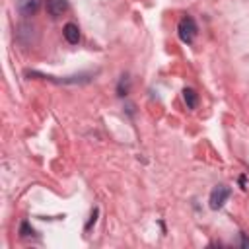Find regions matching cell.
<instances>
[{"instance_id": "cell-1", "label": "cell", "mask_w": 249, "mask_h": 249, "mask_svg": "<svg viewBox=\"0 0 249 249\" xmlns=\"http://www.w3.org/2000/svg\"><path fill=\"white\" fill-rule=\"evenodd\" d=\"M177 33H179V39L183 43H193V39L197 35V24H195V20L189 18V16L183 18L179 22V26H177Z\"/></svg>"}, {"instance_id": "cell-2", "label": "cell", "mask_w": 249, "mask_h": 249, "mask_svg": "<svg viewBox=\"0 0 249 249\" xmlns=\"http://www.w3.org/2000/svg\"><path fill=\"white\" fill-rule=\"evenodd\" d=\"M228 197H230V187H226V185H218V187H214V189H212V193H210V199H208L210 208H212V210H220V208L226 204Z\"/></svg>"}, {"instance_id": "cell-3", "label": "cell", "mask_w": 249, "mask_h": 249, "mask_svg": "<svg viewBox=\"0 0 249 249\" xmlns=\"http://www.w3.org/2000/svg\"><path fill=\"white\" fill-rule=\"evenodd\" d=\"M39 8H41V0H18L16 2V10L24 18L35 16L39 12Z\"/></svg>"}, {"instance_id": "cell-4", "label": "cell", "mask_w": 249, "mask_h": 249, "mask_svg": "<svg viewBox=\"0 0 249 249\" xmlns=\"http://www.w3.org/2000/svg\"><path fill=\"white\" fill-rule=\"evenodd\" d=\"M45 8L51 18H61L68 10V0H47Z\"/></svg>"}, {"instance_id": "cell-5", "label": "cell", "mask_w": 249, "mask_h": 249, "mask_svg": "<svg viewBox=\"0 0 249 249\" xmlns=\"http://www.w3.org/2000/svg\"><path fill=\"white\" fill-rule=\"evenodd\" d=\"M62 35L70 45H78L80 43V30H78L76 24H66L64 30H62Z\"/></svg>"}, {"instance_id": "cell-6", "label": "cell", "mask_w": 249, "mask_h": 249, "mask_svg": "<svg viewBox=\"0 0 249 249\" xmlns=\"http://www.w3.org/2000/svg\"><path fill=\"white\" fill-rule=\"evenodd\" d=\"M183 99H185V103H187V107L189 109H195L197 107V93H195V90H191V88H185L183 90Z\"/></svg>"}, {"instance_id": "cell-7", "label": "cell", "mask_w": 249, "mask_h": 249, "mask_svg": "<svg viewBox=\"0 0 249 249\" xmlns=\"http://www.w3.org/2000/svg\"><path fill=\"white\" fill-rule=\"evenodd\" d=\"M117 93L121 95V97H124L129 93V78L127 76H121V82H119V86H117Z\"/></svg>"}, {"instance_id": "cell-8", "label": "cell", "mask_w": 249, "mask_h": 249, "mask_svg": "<svg viewBox=\"0 0 249 249\" xmlns=\"http://www.w3.org/2000/svg\"><path fill=\"white\" fill-rule=\"evenodd\" d=\"M33 233H35V230L30 226V222L24 220V222L20 224V235H22V237H30V235H33Z\"/></svg>"}, {"instance_id": "cell-9", "label": "cell", "mask_w": 249, "mask_h": 249, "mask_svg": "<svg viewBox=\"0 0 249 249\" xmlns=\"http://www.w3.org/2000/svg\"><path fill=\"white\" fill-rule=\"evenodd\" d=\"M97 214H99V210H97V208H93V212H92V218H90V222L86 224V230H90V228L95 224V220H97Z\"/></svg>"}, {"instance_id": "cell-10", "label": "cell", "mask_w": 249, "mask_h": 249, "mask_svg": "<svg viewBox=\"0 0 249 249\" xmlns=\"http://www.w3.org/2000/svg\"><path fill=\"white\" fill-rule=\"evenodd\" d=\"M241 247H245V249L249 247V237L245 233H241Z\"/></svg>"}, {"instance_id": "cell-11", "label": "cell", "mask_w": 249, "mask_h": 249, "mask_svg": "<svg viewBox=\"0 0 249 249\" xmlns=\"http://www.w3.org/2000/svg\"><path fill=\"white\" fill-rule=\"evenodd\" d=\"M239 185H241V189H247V187H245V185H247V177H245V175L239 177Z\"/></svg>"}]
</instances>
